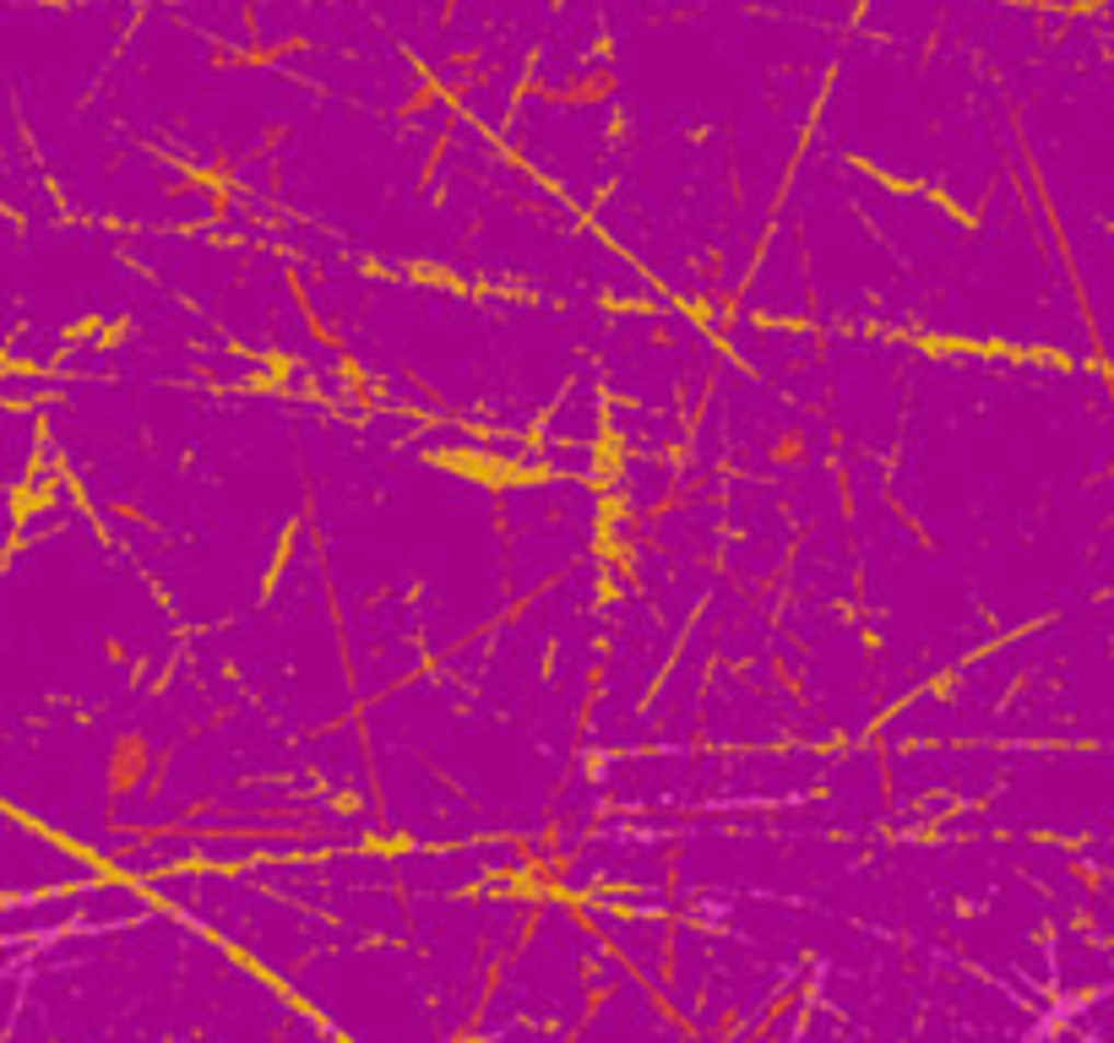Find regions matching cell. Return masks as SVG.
I'll use <instances>...</instances> for the list:
<instances>
[{
    "label": "cell",
    "instance_id": "obj_1",
    "mask_svg": "<svg viewBox=\"0 0 1114 1043\" xmlns=\"http://www.w3.org/2000/svg\"><path fill=\"white\" fill-rule=\"evenodd\" d=\"M142 772H148V745L137 734H126L109 755V777H115V788H131V777H142Z\"/></svg>",
    "mask_w": 1114,
    "mask_h": 1043
},
{
    "label": "cell",
    "instance_id": "obj_2",
    "mask_svg": "<svg viewBox=\"0 0 1114 1043\" xmlns=\"http://www.w3.org/2000/svg\"><path fill=\"white\" fill-rule=\"evenodd\" d=\"M804 451H810V441H804V436H794V430H784V441H773V447H767V462H773V467H789V462H799Z\"/></svg>",
    "mask_w": 1114,
    "mask_h": 1043
}]
</instances>
